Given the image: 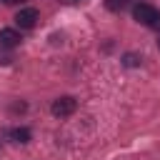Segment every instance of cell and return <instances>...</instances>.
I'll return each mask as SVG.
<instances>
[{
    "label": "cell",
    "mask_w": 160,
    "mask_h": 160,
    "mask_svg": "<svg viewBox=\"0 0 160 160\" xmlns=\"http://www.w3.org/2000/svg\"><path fill=\"white\" fill-rule=\"evenodd\" d=\"M8 5H18V2H25V0H5Z\"/></svg>",
    "instance_id": "obj_8"
},
{
    "label": "cell",
    "mask_w": 160,
    "mask_h": 160,
    "mask_svg": "<svg viewBox=\"0 0 160 160\" xmlns=\"http://www.w3.org/2000/svg\"><path fill=\"white\" fill-rule=\"evenodd\" d=\"M158 45H160V35H158Z\"/></svg>",
    "instance_id": "obj_9"
},
{
    "label": "cell",
    "mask_w": 160,
    "mask_h": 160,
    "mask_svg": "<svg viewBox=\"0 0 160 160\" xmlns=\"http://www.w3.org/2000/svg\"><path fill=\"white\" fill-rule=\"evenodd\" d=\"M50 110H52V115H55V118H70V115L78 110V100H75V98H70V95H62V98L52 100Z\"/></svg>",
    "instance_id": "obj_2"
},
{
    "label": "cell",
    "mask_w": 160,
    "mask_h": 160,
    "mask_svg": "<svg viewBox=\"0 0 160 160\" xmlns=\"http://www.w3.org/2000/svg\"><path fill=\"white\" fill-rule=\"evenodd\" d=\"M20 32L18 30H12V28H2L0 30V48H8V50H12V48H18L20 45Z\"/></svg>",
    "instance_id": "obj_4"
},
{
    "label": "cell",
    "mask_w": 160,
    "mask_h": 160,
    "mask_svg": "<svg viewBox=\"0 0 160 160\" xmlns=\"http://www.w3.org/2000/svg\"><path fill=\"white\" fill-rule=\"evenodd\" d=\"M38 20H40V15H38L35 8H22V10H18V15H15V22H18L20 30H30V28H35Z\"/></svg>",
    "instance_id": "obj_3"
},
{
    "label": "cell",
    "mask_w": 160,
    "mask_h": 160,
    "mask_svg": "<svg viewBox=\"0 0 160 160\" xmlns=\"http://www.w3.org/2000/svg\"><path fill=\"white\" fill-rule=\"evenodd\" d=\"M105 8L112 10V12H120L125 8V0H105Z\"/></svg>",
    "instance_id": "obj_6"
},
{
    "label": "cell",
    "mask_w": 160,
    "mask_h": 160,
    "mask_svg": "<svg viewBox=\"0 0 160 160\" xmlns=\"http://www.w3.org/2000/svg\"><path fill=\"white\" fill-rule=\"evenodd\" d=\"M8 138H10L12 142H30L32 132H30L28 128H10V130H8Z\"/></svg>",
    "instance_id": "obj_5"
},
{
    "label": "cell",
    "mask_w": 160,
    "mask_h": 160,
    "mask_svg": "<svg viewBox=\"0 0 160 160\" xmlns=\"http://www.w3.org/2000/svg\"><path fill=\"white\" fill-rule=\"evenodd\" d=\"M122 65H128V68H135V65H140V58H138L135 52H128V55L122 58Z\"/></svg>",
    "instance_id": "obj_7"
},
{
    "label": "cell",
    "mask_w": 160,
    "mask_h": 160,
    "mask_svg": "<svg viewBox=\"0 0 160 160\" xmlns=\"http://www.w3.org/2000/svg\"><path fill=\"white\" fill-rule=\"evenodd\" d=\"M132 18L138 22L148 25V28H160V10L152 8V5H148V2H138L132 8Z\"/></svg>",
    "instance_id": "obj_1"
}]
</instances>
